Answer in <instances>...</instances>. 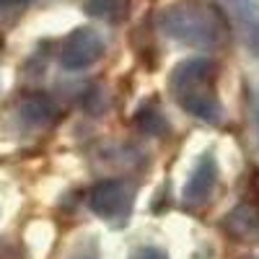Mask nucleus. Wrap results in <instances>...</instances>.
Here are the masks:
<instances>
[{
	"instance_id": "4",
	"label": "nucleus",
	"mask_w": 259,
	"mask_h": 259,
	"mask_svg": "<svg viewBox=\"0 0 259 259\" xmlns=\"http://www.w3.org/2000/svg\"><path fill=\"white\" fill-rule=\"evenodd\" d=\"M106 45L104 36L94 26H75L68 36L60 41L57 47V62L62 70L68 73H80L89 70L104 57Z\"/></svg>"
},
{
	"instance_id": "12",
	"label": "nucleus",
	"mask_w": 259,
	"mask_h": 259,
	"mask_svg": "<svg viewBox=\"0 0 259 259\" xmlns=\"http://www.w3.org/2000/svg\"><path fill=\"white\" fill-rule=\"evenodd\" d=\"M31 3V0H0V13H6V11H21V8H26Z\"/></svg>"
},
{
	"instance_id": "14",
	"label": "nucleus",
	"mask_w": 259,
	"mask_h": 259,
	"mask_svg": "<svg viewBox=\"0 0 259 259\" xmlns=\"http://www.w3.org/2000/svg\"><path fill=\"white\" fill-rule=\"evenodd\" d=\"M78 259H96V256H78Z\"/></svg>"
},
{
	"instance_id": "7",
	"label": "nucleus",
	"mask_w": 259,
	"mask_h": 259,
	"mask_svg": "<svg viewBox=\"0 0 259 259\" xmlns=\"http://www.w3.org/2000/svg\"><path fill=\"white\" fill-rule=\"evenodd\" d=\"M226 3L246 47L254 57H259V0H226Z\"/></svg>"
},
{
	"instance_id": "10",
	"label": "nucleus",
	"mask_w": 259,
	"mask_h": 259,
	"mask_svg": "<svg viewBox=\"0 0 259 259\" xmlns=\"http://www.w3.org/2000/svg\"><path fill=\"white\" fill-rule=\"evenodd\" d=\"M80 106L89 114H99L104 109V91L99 89V85H85V89L80 91Z\"/></svg>"
},
{
	"instance_id": "6",
	"label": "nucleus",
	"mask_w": 259,
	"mask_h": 259,
	"mask_svg": "<svg viewBox=\"0 0 259 259\" xmlns=\"http://www.w3.org/2000/svg\"><path fill=\"white\" fill-rule=\"evenodd\" d=\"M16 114L31 130H47V127H52L60 119V109H57L55 99L47 96V94H39V91L26 94L24 99H21Z\"/></svg>"
},
{
	"instance_id": "5",
	"label": "nucleus",
	"mask_w": 259,
	"mask_h": 259,
	"mask_svg": "<svg viewBox=\"0 0 259 259\" xmlns=\"http://www.w3.org/2000/svg\"><path fill=\"white\" fill-rule=\"evenodd\" d=\"M218 182H221V166H218V158H215L210 150L202 153L197 158V163L192 166V174L182 189V202L187 210H202L210 200L215 189H218Z\"/></svg>"
},
{
	"instance_id": "8",
	"label": "nucleus",
	"mask_w": 259,
	"mask_h": 259,
	"mask_svg": "<svg viewBox=\"0 0 259 259\" xmlns=\"http://www.w3.org/2000/svg\"><path fill=\"white\" fill-rule=\"evenodd\" d=\"M133 124H135V130L140 135H148V138H163V135H168V130H171V124H168L166 114L161 112L158 101L140 104L135 117H133Z\"/></svg>"
},
{
	"instance_id": "3",
	"label": "nucleus",
	"mask_w": 259,
	"mask_h": 259,
	"mask_svg": "<svg viewBox=\"0 0 259 259\" xmlns=\"http://www.w3.org/2000/svg\"><path fill=\"white\" fill-rule=\"evenodd\" d=\"M138 187L127 179H101L89 189V210L106 223H124L133 212Z\"/></svg>"
},
{
	"instance_id": "1",
	"label": "nucleus",
	"mask_w": 259,
	"mask_h": 259,
	"mask_svg": "<svg viewBox=\"0 0 259 259\" xmlns=\"http://www.w3.org/2000/svg\"><path fill=\"white\" fill-rule=\"evenodd\" d=\"M158 31L189 50L212 52L221 50L228 39V21L207 0H174L156 16Z\"/></svg>"
},
{
	"instance_id": "11",
	"label": "nucleus",
	"mask_w": 259,
	"mask_h": 259,
	"mask_svg": "<svg viewBox=\"0 0 259 259\" xmlns=\"http://www.w3.org/2000/svg\"><path fill=\"white\" fill-rule=\"evenodd\" d=\"M127 259H168V254H166V249H161V246L145 244V246H138Z\"/></svg>"
},
{
	"instance_id": "9",
	"label": "nucleus",
	"mask_w": 259,
	"mask_h": 259,
	"mask_svg": "<svg viewBox=\"0 0 259 259\" xmlns=\"http://www.w3.org/2000/svg\"><path fill=\"white\" fill-rule=\"evenodd\" d=\"M85 13L101 21H117L122 16V0H85Z\"/></svg>"
},
{
	"instance_id": "2",
	"label": "nucleus",
	"mask_w": 259,
	"mask_h": 259,
	"mask_svg": "<svg viewBox=\"0 0 259 259\" xmlns=\"http://www.w3.org/2000/svg\"><path fill=\"white\" fill-rule=\"evenodd\" d=\"M168 94L189 117L205 124H221L226 117L218 96V65L210 57H187L168 75Z\"/></svg>"
},
{
	"instance_id": "13",
	"label": "nucleus",
	"mask_w": 259,
	"mask_h": 259,
	"mask_svg": "<svg viewBox=\"0 0 259 259\" xmlns=\"http://www.w3.org/2000/svg\"><path fill=\"white\" fill-rule=\"evenodd\" d=\"M254 124H256V138H259V109H256V114H254Z\"/></svg>"
}]
</instances>
